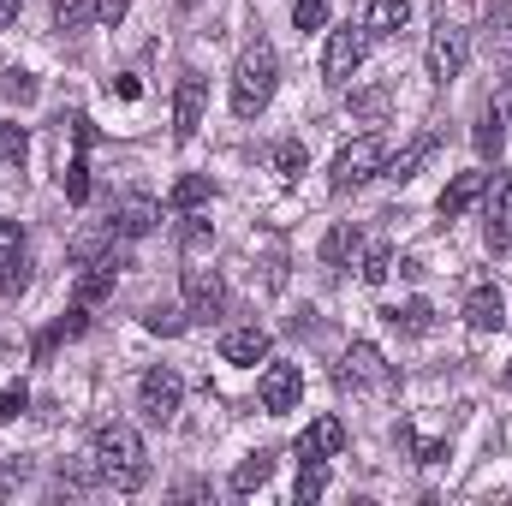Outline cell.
<instances>
[{
  "instance_id": "cell-1",
  "label": "cell",
  "mask_w": 512,
  "mask_h": 506,
  "mask_svg": "<svg viewBox=\"0 0 512 506\" xmlns=\"http://www.w3.org/2000/svg\"><path fill=\"white\" fill-rule=\"evenodd\" d=\"M90 459L102 471V483H114L120 495L143 489L149 483V453H143V435L131 423H102L96 441H90Z\"/></svg>"
},
{
  "instance_id": "cell-2",
  "label": "cell",
  "mask_w": 512,
  "mask_h": 506,
  "mask_svg": "<svg viewBox=\"0 0 512 506\" xmlns=\"http://www.w3.org/2000/svg\"><path fill=\"white\" fill-rule=\"evenodd\" d=\"M274 84H280V54H274V42L256 36L251 48L239 54V66H233V114L256 120L274 102Z\"/></svg>"
},
{
  "instance_id": "cell-3",
  "label": "cell",
  "mask_w": 512,
  "mask_h": 506,
  "mask_svg": "<svg viewBox=\"0 0 512 506\" xmlns=\"http://www.w3.org/2000/svg\"><path fill=\"white\" fill-rule=\"evenodd\" d=\"M465 60H471V30H465L459 18H447V6H441V18H435V36H429V54H423V66H429V84H453V78L465 72Z\"/></svg>"
},
{
  "instance_id": "cell-4",
  "label": "cell",
  "mask_w": 512,
  "mask_h": 506,
  "mask_svg": "<svg viewBox=\"0 0 512 506\" xmlns=\"http://www.w3.org/2000/svg\"><path fill=\"white\" fill-rule=\"evenodd\" d=\"M382 167H387V143L370 131V137H358V143H346V149L334 155V167H328V191H358V185L382 179Z\"/></svg>"
},
{
  "instance_id": "cell-5",
  "label": "cell",
  "mask_w": 512,
  "mask_h": 506,
  "mask_svg": "<svg viewBox=\"0 0 512 506\" xmlns=\"http://www.w3.org/2000/svg\"><path fill=\"white\" fill-rule=\"evenodd\" d=\"M179 405H185V381H179V370H167V364H155V370H143V381H137V411L149 417V423H173L179 417Z\"/></svg>"
},
{
  "instance_id": "cell-6",
  "label": "cell",
  "mask_w": 512,
  "mask_h": 506,
  "mask_svg": "<svg viewBox=\"0 0 512 506\" xmlns=\"http://www.w3.org/2000/svg\"><path fill=\"white\" fill-rule=\"evenodd\" d=\"M334 381L346 387V393H370V387H393V364H387L382 352L370 346V340H352L346 352H340V370Z\"/></svg>"
},
{
  "instance_id": "cell-7",
  "label": "cell",
  "mask_w": 512,
  "mask_h": 506,
  "mask_svg": "<svg viewBox=\"0 0 512 506\" xmlns=\"http://www.w3.org/2000/svg\"><path fill=\"white\" fill-rule=\"evenodd\" d=\"M120 268H126V256L114 251V245H102L90 262H78V286H72V298H78L84 310H96L102 298H114V286H120Z\"/></svg>"
},
{
  "instance_id": "cell-8",
  "label": "cell",
  "mask_w": 512,
  "mask_h": 506,
  "mask_svg": "<svg viewBox=\"0 0 512 506\" xmlns=\"http://www.w3.org/2000/svg\"><path fill=\"white\" fill-rule=\"evenodd\" d=\"M483 245L495 256L512 251V173H489V191H483Z\"/></svg>"
},
{
  "instance_id": "cell-9",
  "label": "cell",
  "mask_w": 512,
  "mask_h": 506,
  "mask_svg": "<svg viewBox=\"0 0 512 506\" xmlns=\"http://www.w3.org/2000/svg\"><path fill=\"white\" fill-rule=\"evenodd\" d=\"M364 54H370V30H364V24L334 30V36H328V54H322V78H328V84H352V72L364 66Z\"/></svg>"
},
{
  "instance_id": "cell-10",
  "label": "cell",
  "mask_w": 512,
  "mask_h": 506,
  "mask_svg": "<svg viewBox=\"0 0 512 506\" xmlns=\"http://www.w3.org/2000/svg\"><path fill=\"white\" fill-rule=\"evenodd\" d=\"M185 316L191 322H221L227 316V280L215 268H185Z\"/></svg>"
},
{
  "instance_id": "cell-11",
  "label": "cell",
  "mask_w": 512,
  "mask_h": 506,
  "mask_svg": "<svg viewBox=\"0 0 512 506\" xmlns=\"http://www.w3.org/2000/svg\"><path fill=\"white\" fill-rule=\"evenodd\" d=\"M298 399H304V370H298V364H268V370H262V381H256V405H262L268 417H286Z\"/></svg>"
},
{
  "instance_id": "cell-12",
  "label": "cell",
  "mask_w": 512,
  "mask_h": 506,
  "mask_svg": "<svg viewBox=\"0 0 512 506\" xmlns=\"http://www.w3.org/2000/svg\"><path fill=\"white\" fill-rule=\"evenodd\" d=\"M203 108H209V78H203V72H185V78H179V90H173V137H179V143H191V137H197Z\"/></svg>"
},
{
  "instance_id": "cell-13",
  "label": "cell",
  "mask_w": 512,
  "mask_h": 506,
  "mask_svg": "<svg viewBox=\"0 0 512 506\" xmlns=\"http://www.w3.org/2000/svg\"><path fill=\"white\" fill-rule=\"evenodd\" d=\"M465 322H471L477 334H501V328H507V298H501L495 280H477V286L465 292Z\"/></svg>"
},
{
  "instance_id": "cell-14",
  "label": "cell",
  "mask_w": 512,
  "mask_h": 506,
  "mask_svg": "<svg viewBox=\"0 0 512 506\" xmlns=\"http://www.w3.org/2000/svg\"><path fill=\"white\" fill-rule=\"evenodd\" d=\"M155 221H161V203H155V197H126V203H114V215H108V239H149Z\"/></svg>"
},
{
  "instance_id": "cell-15",
  "label": "cell",
  "mask_w": 512,
  "mask_h": 506,
  "mask_svg": "<svg viewBox=\"0 0 512 506\" xmlns=\"http://www.w3.org/2000/svg\"><path fill=\"white\" fill-rule=\"evenodd\" d=\"M298 465H310V459H334V453H346V423L340 417H316L304 435H298Z\"/></svg>"
},
{
  "instance_id": "cell-16",
  "label": "cell",
  "mask_w": 512,
  "mask_h": 506,
  "mask_svg": "<svg viewBox=\"0 0 512 506\" xmlns=\"http://www.w3.org/2000/svg\"><path fill=\"white\" fill-rule=\"evenodd\" d=\"M358 256H364V227L358 221H334L328 227V239H322V268H358Z\"/></svg>"
},
{
  "instance_id": "cell-17",
  "label": "cell",
  "mask_w": 512,
  "mask_h": 506,
  "mask_svg": "<svg viewBox=\"0 0 512 506\" xmlns=\"http://www.w3.org/2000/svg\"><path fill=\"white\" fill-rule=\"evenodd\" d=\"M268 328H233V334H221V358L227 364H239V370H256L262 358H268Z\"/></svg>"
},
{
  "instance_id": "cell-18",
  "label": "cell",
  "mask_w": 512,
  "mask_h": 506,
  "mask_svg": "<svg viewBox=\"0 0 512 506\" xmlns=\"http://www.w3.org/2000/svg\"><path fill=\"white\" fill-rule=\"evenodd\" d=\"M483 191H489V173H453V185L441 191V215H447V221L471 215V209L483 203Z\"/></svg>"
},
{
  "instance_id": "cell-19",
  "label": "cell",
  "mask_w": 512,
  "mask_h": 506,
  "mask_svg": "<svg viewBox=\"0 0 512 506\" xmlns=\"http://www.w3.org/2000/svg\"><path fill=\"white\" fill-rule=\"evenodd\" d=\"M435 143H441V137H435V131H423V137H417V143H405V149H399V155H387L382 179H399V185H405V179H417V167H423V161H429V155H435Z\"/></svg>"
},
{
  "instance_id": "cell-20",
  "label": "cell",
  "mask_w": 512,
  "mask_h": 506,
  "mask_svg": "<svg viewBox=\"0 0 512 506\" xmlns=\"http://www.w3.org/2000/svg\"><path fill=\"white\" fill-rule=\"evenodd\" d=\"M203 203H215V179H209V173H185V179H173V191H167V209L191 215V209H203Z\"/></svg>"
},
{
  "instance_id": "cell-21",
  "label": "cell",
  "mask_w": 512,
  "mask_h": 506,
  "mask_svg": "<svg viewBox=\"0 0 512 506\" xmlns=\"http://www.w3.org/2000/svg\"><path fill=\"white\" fill-rule=\"evenodd\" d=\"M387 322H393L405 340H423V334L435 328V304H429V298H405V304L387 310Z\"/></svg>"
},
{
  "instance_id": "cell-22",
  "label": "cell",
  "mask_w": 512,
  "mask_h": 506,
  "mask_svg": "<svg viewBox=\"0 0 512 506\" xmlns=\"http://www.w3.org/2000/svg\"><path fill=\"white\" fill-rule=\"evenodd\" d=\"M411 24V0H370L364 6V30L370 36H399Z\"/></svg>"
},
{
  "instance_id": "cell-23",
  "label": "cell",
  "mask_w": 512,
  "mask_h": 506,
  "mask_svg": "<svg viewBox=\"0 0 512 506\" xmlns=\"http://www.w3.org/2000/svg\"><path fill=\"white\" fill-rule=\"evenodd\" d=\"M84 328H90V310H84V304H72V310H66V316H60V322H54V328H48V334L36 340V358H48V352H54L60 340H78Z\"/></svg>"
},
{
  "instance_id": "cell-24",
  "label": "cell",
  "mask_w": 512,
  "mask_h": 506,
  "mask_svg": "<svg viewBox=\"0 0 512 506\" xmlns=\"http://www.w3.org/2000/svg\"><path fill=\"white\" fill-rule=\"evenodd\" d=\"M268 477H274V453L256 447L251 459H239V471H233V495H251V489H262Z\"/></svg>"
},
{
  "instance_id": "cell-25",
  "label": "cell",
  "mask_w": 512,
  "mask_h": 506,
  "mask_svg": "<svg viewBox=\"0 0 512 506\" xmlns=\"http://www.w3.org/2000/svg\"><path fill=\"white\" fill-rule=\"evenodd\" d=\"M30 280H36V262H30L24 245H18V251L0 262V292H6V298H24V292H30Z\"/></svg>"
},
{
  "instance_id": "cell-26",
  "label": "cell",
  "mask_w": 512,
  "mask_h": 506,
  "mask_svg": "<svg viewBox=\"0 0 512 506\" xmlns=\"http://www.w3.org/2000/svg\"><path fill=\"white\" fill-rule=\"evenodd\" d=\"M471 137H477V155H483V161H501V149H507V120H501L495 108H483V120H477Z\"/></svg>"
},
{
  "instance_id": "cell-27",
  "label": "cell",
  "mask_w": 512,
  "mask_h": 506,
  "mask_svg": "<svg viewBox=\"0 0 512 506\" xmlns=\"http://www.w3.org/2000/svg\"><path fill=\"white\" fill-rule=\"evenodd\" d=\"M304 167H310V149L298 143V137H286V143H274V173L292 185V179H304Z\"/></svg>"
},
{
  "instance_id": "cell-28",
  "label": "cell",
  "mask_w": 512,
  "mask_h": 506,
  "mask_svg": "<svg viewBox=\"0 0 512 506\" xmlns=\"http://www.w3.org/2000/svg\"><path fill=\"white\" fill-rule=\"evenodd\" d=\"M328 495V459H310L304 471H298V489H292V501L304 506V501H322Z\"/></svg>"
},
{
  "instance_id": "cell-29",
  "label": "cell",
  "mask_w": 512,
  "mask_h": 506,
  "mask_svg": "<svg viewBox=\"0 0 512 506\" xmlns=\"http://www.w3.org/2000/svg\"><path fill=\"white\" fill-rule=\"evenodd\" d=\"M24 155H30V131L0 120V167H24Z\"/></svg>"
},
{
  "instance_id": "cell-30",
  "label": "cell",
  "mask_w": 512,
  "mask_h": 506,
  "mask_svg": "<svg viewBox=\"0 0 512 506\" xmlns=\"http://www.w3.org/2000/svg\"><path fill=\"white\" fill-rule=\"evenodd\" d=\"M54 24L60 30H90L96 24V0H54Z\"/></svg>"
},
{
  "instance_id": "cell-31",
  "label": "cell",
  "mask_w": 512,
  "mask_h": 506,
  "mask_svg": "<svg viewBox=\"0 0 512 506\" xmlns=\"http://www.w3.org/2000/svg\"><path fill=\"white\" fill-rule=\"evenodd\" d=\"M358 274H364V286H382L387 274H393V245H370V251L358 256Z\"/></svg>"
},
{
  "instance_id": "cell-32",
  "label": "cell",
  "mask_w": 512,
  "mask_h": 506,
  "mask_svg": "<svg viewBox=\"0 0 512 506\" xmlns=\"http://www.w3.org/2000/svg\"><path fill=\"white\" fill-rule=\"evenodd\" d=\"M0 96H6L12 108H30V102H36V78L12 66V72H0Z\"/></svg>"
},
{
  "instance_id": "cell-33",
  "label": "cell",
  "mask_w": 512,
  "mask_h": 506,
  "mask_svg": "<svg viewBox=\"0 0 512 506\" xmlns=\"http://www.w3.org/2000/svg\"><path fill=\"white\" fill-rule=\"evenodd\" d=\"M185 322H191V316H185V310H173V304H149V316H143V328H149V334H167V340H173V334H185Z\"/></svg>"
},
{
  "instance_id": "cell-34",
  "label": "cell",
  "mask_w": 512,
  "mask_h": 506,
  "mask_svg": "<svg viewBox=\"0 0 512 506\" xmlns=\"http://www.w3.org/2000/svg\"><path fill=\"white\" fill-rule=\"evenodd\" d=\"M60 185H66V197H72V203H84V197H90V161H84V149H78V155L66 161Z\"/></svg>"
},
{
  "instance_id": "cell-35",
  "label": "cell",
  "mask_w": 512,
  "mask_h": 506,
  "mask_svg": "<svg viewBox=\"0 0 512 506\" xmlns=\"http://www.w3.org/2000/svg\"><path fill=\"white\" fill-rule=\"evenodd\" d=\"M387 102H393V90H387V84H370V90H358V96H352V114H364V120H382Z\"/></svg>"
},
{
  "instance_id": "cell-36",
  "label": "cell",
  "mask_w": 512,
  "mask_h": 506,
  "mask_svg": "<svg viewBox=\"0 0 512 506\" xmlns=\"http://www.w3.org/2000/svg\"><path fill=\"white\" fill-rule=\"evenodd\" d=\"M30 411V387L24 381H12V387H0V423H18Z\"/></svg>"
},
{
  "instance_id": "cell-37",
  "label": "cell",
  "mask_w": 512,
  "mask_h": 506,
  "mask_svg": "<svg viewBox=\"0 0 512 506\" xmlns=\"http://www.w3.org/2000/svg\"><path fill=\"white\" fill-rule=\"evenodd\" d=\"M328 24V0H292V30H322Z\"/></svg>"
},
{
  "instance_id": "cell-38",
  "label": "cell",
  "mask_w": 512,
  "mask_h": 506,
  "mask_svg": "<svg viewBox=\"0 0 512 506\" xmlns=\"http://www.w3.org/2000/svg\"><path fill=\"white\" fill-rule=\"evenodd\" d=\"M24 483H30V459H6V465H0V501H6L12 489H24Z\"/></svg>"
},
{
  "instance_id": "cell-39",
  "label": "cell",
  "mask_w": 512,
  "mask_h": 506,
  "mask_svg": "<svg viewBox=\"0 0 512 506\" xmlns=\"http://www.w3.org/2000/svg\"><path fill=\"white\" fill-rule=\"evenodd\" d=\"M203 239H209V221H203V215L191 209V215H185V227H179V245H185V251H197Z\"/></svg>"
},
{
  "instance_id": "cell-40",
  "label": "cell",
  "mask_w": 512,
  "mask_h": 506,
  "mask_svg": "<svg viewBox=\"0 0 512 506\" xmlns=\"http://www.w3.org/2000/svg\"><path fill=\"white\" fill-rule=\"evenodd\" d=\"M489 108H495V114L507 120V131H512V78H501V84H495V96H489Z\"/></svg>"
},
{
  "instance_id": "cell-41",
  "label": "cell",
  "mask_w": 512,
  "mask_h": 506,
  "mask_svg": "<svg viewBox=\"0 0 512 506\" xmlns=\"http://www.w3.org/2000/svg\"><path fill=\"white\" fill-rule=\"evenodd\" d=\"M131 12V0H96V24H120Z\"/></svg>"
},
{
  "instance_id": "cell-42",
  "label": "cell",
  "mask_w": 512,
  "mask_h": 506,
  "mask_svg": "<svg viewBox=\"0 0 512 506\" xmlns=\"http://www.w3.org/2000/svg\"><path fill=\"white\" fill-rule=\"evenodd\" d=\"M18 245H24V233H18V221H0V262H6V256L18 251Z\"/></svg>"
},
{
  "instance_id": "cell-43",
  "label": "cell",
  "mask_w": 512,
  "mask_h": 506,
  "mask_svg": "<svg viewBox=\"0 0 512 506\" xmlns=\"http://www.w3.org/2000/svg\"><path fill=\"white\" fill-rule=\"evenodd\" d=\"M72 143H78V149H90V143H96V126H90L84 114H72Z\"/></svg>"
},
{
  "instance_id": "cell-44",
  "label": "cell",
  "mask_w": 512,
  "mask_h": 506,
  "mask_svg": "<svg viewBox=\"0 0 512 506\" xmlns=\"http://www.w3.org/2000/svg\"><path fill=\"white\" fill-rule=\"evenodd\" d=\"M114 96H126V102H137V96H143V84H137L131 72H120V78H114Z\"/></svg>"
},
{
  "instance_id": "cell-45",
  "label": "cell",
  "mask_w": 512,
  "mask_h": 506,
  "mask_svg": "<svg viewBox=\"0 0 512 506\" xmlns=\"http://www.w3.org/2000/svg\"><path fill=\"white\" fill-rule=\"evenodd\" d=\"M18 18V0H0V24H12Z\"/></svg>"
},
{
  "instance_id": "cell-46",
  "label": "cell",
  "mask_w": 512,
  "mask_h": 506,
  "mask_svg": "<svg viewBox=\"0 0 512 506\" xmlns=\"http://www.w3.org/2000/svg\"><path fill=\"white\" fill-rule=\"evenodd\" d=\"M191 6H203V0H179V12H191Z\"/></svg>"
},
{
  "instance_id": "cell-47",
  "label": "cell",
  "mask_w": 512,
  "mask_h": 506,
  "mask_svg": "<svg viewBox=\"0 0 512 506\" xmlns=\"http://www.w3.org/2000/svg\"><path fill=\"white\" fill-rule=\"evenodd\" d=\"M501 381H507V387H512V364H507V376H501Z\"/></svg>"
}]
</instances>
